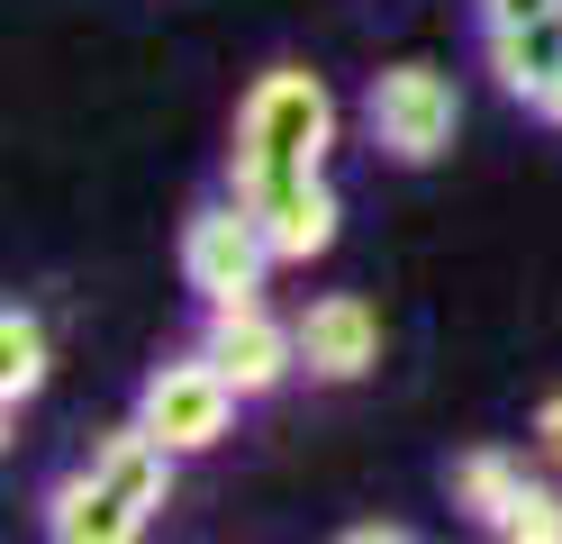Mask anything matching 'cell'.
<instances>
[{
    "label": "cell",
    "mask_w": 562,
    "mask_h": 544,
    "mask_svg": "<svg viewBox=\"0 0 562 544\" xmlns=\"http://www.w3.org/2000/svg\"><path fill=\"white\" fill-rule=\"evenodd\" d=\"M490 535H517V544H562V490L553 481H526L508 508H499V526Z\"/></svg>",
    "instance_id": "cell-11"
},
{
    "label": "cell",
    "mask_w": 562,
    "mask_h": 544,
    "mask_svg": "<svg viewBox=\"0 0 562 544\" xmlns=\"http://www.w3.org/2000/svg\"><path fill=\"white\" fill-rule=\"evenodd\" d=\"M536 454H544V463L562 471V390H553L544 409H536Z\"/></svg>",
    "instance_id": "cell-13"
},
{
    "label": "cell",
    "mask_w": 562,
    "mask_h": 544,
    "mask_svg": "<svg viewBox=\"0 0 562 544\" xmlns=\"http://www.w3.org/2000/svg\"><path fill=\"white\" fill-rule=\"evenodd\" d=\"M363 119L391 164H436L453 145V127H463V100H453V82L436 64H381L363 91Z\"/></svg>",
    "instance_id": "cell-3"
},
{
    "label": "cell",
    "mask_w": 562,
    "mask_h": 544,
    "mask_svg": "<svg viewBox=\"0 0 562 544\" xmlns=\"http://www.w3.org/2000/svg\"><path fill=\"white\" fill-rule=\"evenodd\" d=\"M46 318L37 309H0V409H27V399H37L46 390Z\"/></svg>",
    "instance_id": "cell-9"
},
{
    "label": "cell",
    "mask_w": 562,
    "mask_h": 544,
    "mask_svg": "<svg viewBox=\"0 0 562 544\" xmlns=\"http://www.w3.org/2000/svg\"><path fill=\"white\" fill-rule=\"evenodd\" d=\"M236 381L209 363V345L200 354H172V363H155L146 373V390H136V426L146 435H164L172 454H209L218 435L236 426Z\"/></svg>",
    "instance_id": "cell-4"
},
{
    "label": "cell",
    "mask_w": 562,
    "mask_h": 544,
    "mask_svg": "<svg viewBox=\"0 0 562 544\" xmlns=\"http://www.w3.org/2000/svg\"><path fill=\"white\" fill-rule=\"evenodd\" d=\"M245 209L263 218V236H272L281 264H308V254H327V245H336V227H345V200H336V181H327V173L281 181V191L245 200Z\"/></svg>",
    "instance_id": "cell-8"
},
{
    "label": "cell",
    "mask_w": 562,
    "mask_h": 544,
    "mask_svg": "<svg viewBox=\"0 0 562 544\" xmlns=\"http://www.w3.org/2000/svg\"><path fill=\"white\" fill-rule=\"evenodd\" d=\"M281 264L263 218L245 209L236 191L227 200H200L182 218V281L200 290V309H227V300H263V273Z\"/></svg>",
    "instance_id": "cell-2"
},
{
    "label": "cell",
    "mask_w": 562,
    "mask_h": 544,
    "mask_svg": "<svg viewBox=\"0 0 562 544\" xmlns=\"http://www.w3.org/2000/svg\"><path fill=\"white\" fill-rule=\"evenodd\" d=\"M526 490V463L517 454H499V445H481V454H463L453 463V508H472L481 526H499V508Z\"/></svg>",
    "instance_id": "cell-10"
},
{
    "label": "cell",
    "mask_w": 562,
    "mask_h": 544,
    "mask_svg": "<svg viewBox=\"0 0 562 544\" xmlns=\"http://www.w3.org/2000/svg\"><path fill=\"white\" fill-rule=\"evenodd\" d=\"M327 145H336L327 82L300 73V64H272V73H255V91L236 100L227 191L236 200H263V191H281V181H308V173H327Z\"/></svg>",
    "instance_id": "cell-1"
},
{
    "label": "cell",
    "mask_w": 562,
    "mask_h": 544,
    "mask_svg": "<svg viewBox=\"0 0 562 544\" xmlns=\"http://www.w3.org/2000/svg\"><path fill=\"white\" fill-rule=\"evenodd\" d=\"M200 345H209V363H218V373H227L245 399H263V390H281V381L300 373V318H272L263 300L209 309Z\"/></svg>",
    "instance_id": "cell-5"
},
{
    "label": "cell",
    "mask_w": 562,
    "mask_h": 544,
    "mask_svg": "<svg viewBox=\"0 0 562 544\" xmlns=\"http://www.w3.org/2000/svg\"><path fill=\"white\" fill-rule=\"evenodd\" d=\"M372 363H381V318H372V300H355V290L308 300V318H300V373H308V381H363Z\"/></svg>",
    "instance_id": "cell-6"
},
{
    "label": "cell",
    "mask_w": 562,
    "mask_h": 544,
    "mask_svg": "<svg viewBox=\"0 0 562 544\" xmlns=\"http://www.w3.org/2000/svg\"><path fill=\"white\" fill-rule=\"evenodd\" d=\"M490 73L508 82V100H526V119L562 127V10L536 27H508V36H481Z\"/></svg>",
    "instance_id": "cell-7"
},
{
    "label": "cell",
    "mask_w": 562,
    "mask_h": 544,
    "mask_svg": "<svg viewBox=\"0 0 562 544\" xmlns=\"http://www.w3.org/2000/svg\"><path fill=\"white\" fill-rule=\"evenodd\" d=\"M553 10H562V0H472V27L481 36H508V27H536Z\"/></svg>",
    "instance_id": "cell-12"
}]
</instances>
